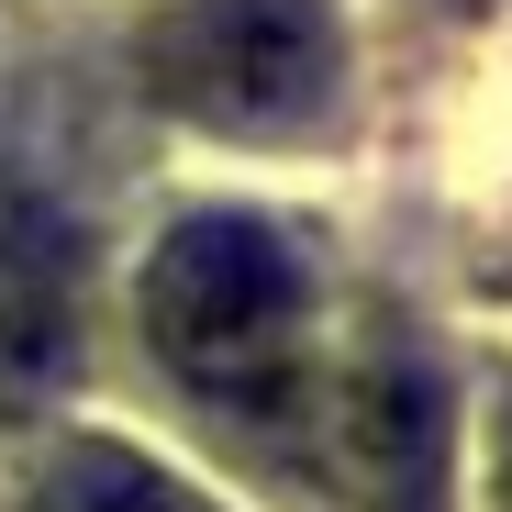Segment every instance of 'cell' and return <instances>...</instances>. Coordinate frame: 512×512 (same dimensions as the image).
<instances>
[{"mask_svg": "<svg viewBox=\"0 0 512 512\" xmlns=\"http://www.w3.org/2000/svg\"><path fill=\"white\" fill-rule=\"evenodd\" d=\"M145 334L156 357L201 379V390H256L279 379L290 334H301V245L256 212H190L167 223L156 268H145Z\"/></svg>", "mask_w": 512, "mask_h": 512, "instance_id": "cell-1", "label": "cell"}, {"mask_svg": "<svg viewBox=\"0 0 512 512\" xmlns=\"http://www.w3.org/2000/svg\"><path fill=\"white\" fill-rule=\"evenodd\" d=\"M156 90L234 134L312 123L334 101V0H179L156 34Z\"/></svg>", "mask_w": 512, "mask_h": 512, "instance_id": "cell-2", "label": "cell"}, {"mask_svg": "<svg viewBox=\"0 0 512 512\" xmlns=\"http://www.w3.org/2000/svg\"><path fill=\"white\" fill-rule=\"evenodd\" d=\"M34 512H212V501H190L156 457H134V446H112V435H78V446L45 457Z\"/></svg>", "mask_w": 512, "mask_h": 512, "instance_id": "cell-3", "label": "cell"}, {"mask_svg": "<svg viewBox=\"0 0 512 512\" xmlns=\"http://www.w3.org/2000/svg\"><path fill=\"white\" fill-rule=\"evenodd\" d=\"M56 346H67V268L0 234V368H56Z\"/></svg>", "mask_w": 512, "mask_h": 512, "instance_id": "cell-4", "label": "cell"}, {"mask_svg": "<svg viewBox=\"0 0 512 512\" xmlns=\"http://www.w3.org/2000/svg\"><path fill=\"white\" fill-rule=\"evenodd\" d=\"M501 512H512V412H501Z\"/></svg>", "mask_w": 512, "mask_h": 512, "instance_id": "cell-5", "label": "cell"}]
</instances>
